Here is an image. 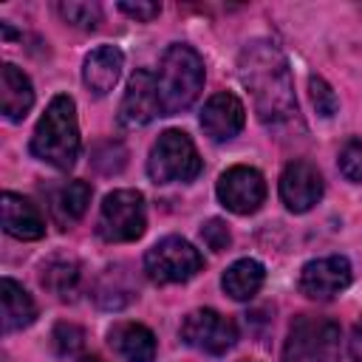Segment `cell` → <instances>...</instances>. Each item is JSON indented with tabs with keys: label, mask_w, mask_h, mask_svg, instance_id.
Masks as SVG:
<instances>
[{
	"label": "cell",
	"mask_w": 362,
	"mask_h": 362,
	"mask_svg": "<svg viewBox=\"0 0 362 362\" xmlns=\"http://www.w3.org/2000/svg\"><path fill=\"white\" fill-rule=\"evenodd\" d=\"M201 238H204V243H206L212 252H223V249L229 246V240H232V235H229V229H226V223H223L221 218H209V221L201 226Z\"/></svg>",
	"instance_id": "cell-27"
},
{
	"label": "cell",
	"mask_w": 362,
	"mask_h": 362,
	"mask_svg": "<svg viewBox=\"0 0 362 362\" xmlns=\"http://www.w3.org/2000/svg\"><path fill=\"white\" fill-rule=\"evenodd\" d=\"M3 229L11 235V238H20V240H37L45 235V221L40 215V209L17 195V192H3Z\"/></svg>",
	"instance_id": "cell-15"
},
{
	"label": "cell",
	"mask_w": 362,
	"mask_h": 362,
	"mask_svg": "<svg viewBox=\"0 0 362 362\" xmlns=\"http://www.w3.org/2000/svg\"><path fill=\"white\" fill-rule=\"evenodd\" d=\"M144 226H147L144 195L139 189H113L110 195H105L99 221H96V232L102 240L127 243L141 238Z\"/></svg>",
	"instance_id": "cell-6"
},
{
	"label": "cell",
	"mask_w": 362,
	"mask_h": 362,
	"mask_svg": "<svg viewBox=\"0 0 362 362\" xmlns=\"http://www.w3.org/2000/svg\"><path fill=\"white\" fill-rule=\"evenodd\" d=\"M119 8H122L127 17L139 20V23H150L153 17L161 14V6H158V3H119Z\"/></svg>",
	"instance_id": "cell-28"
},
{
	"label": "cell",
	"mask_w": 362,
	"mask_h": 362,
	"mask_svg": "<svg viewBox=\"0 0 362 362\" xmlns=\"http://www.w3.org/2000/svg\"><path fill=\"white\" fill-rule=\"evenodd\" d=\"M119 272L122 269H107L105 277H102V283H99V288H96V300L105 308H122L124 303L133 300V288H122L116 283L119 280Z\"/></svg>",
	"instance_id": "cell-23"
},
{
	"label": "cell",
	"mask_w": 362,
	"mask_h": 362,
	"mask_svg": "<svg viewBox=\"0 0 362 362\" xmlns=\"http://www.w3.org/2000/svg\"><path fill=\"white\" fill-rule=\"evenodd\" d=\"M40 283L65 300L79 283V263L71 255H54L40 266Z\"/></svg>",
	"instance_id": "cell-20"
},
{
	"label": "cell",
	"mask_w": 362,
	"mask_h": 362,
	"mask_svg": "<svg viewBox=\"0 0 362 362\" xmlns=\"http://www.w3.org/2000/svg\"><path fill=\"white\" fill-rule=\"evenodd\" d=\"M156 116H164L161 99H158V85L150 71H136L127 82V90L119 105V124L122 127H144Z\"/></svg>",
	"instance_id": "cell-11"
},
{
	"label": "cell",
	"mask_w": 362,
	"mask_h": 362,
	"mask_svg": "<svg viewBox=\"0 0 362 362\" xmlns=\"http://www.w3.org/2000/svg\"><path fill=\"white\" fill-rule=\"evenodd\" d=\"M246 110L235 93H215L201 110V127L212 141H229L243 130Z\"/></svg>",
	"instance_id": "cell-13"
},
{
	"label": "cell",
	"mask_w": 362,
	"mask_h": 362,
	"mask_svg": "<svg viewBox=\"0 0 362 362\" xmlns=\"http://www.w3.org/2000/svg\"><path fill=\"white\" fill-rule=\"evenodd\" d=\"M31 153L57 170H71L76 164L79 127H76V105L71 96L59 93L48 102L45 113L40 116V122L34 127Z\"/></svg>",
	"instance_id": "cell-2"
},
{
	"label": "cell",
	"mask_w": 362,
	"mask_h": 362,
	"mask_svg": "<svg viewBox=\"0 0 362 362\" xmlns=\"http://www.w3.org/2000/svg\"><path fill=\"white\" fill-rule=\"evenodd\" d=\"M110 345L127 362H153L156 359V337L141 322H119L110 331Z\"/></svg>",
	"instance_id": "cell-17"
},
{
	"label": "cell",
	"mask_w": 362,
	"mask_h": 362,
	"mask_svg": "<svg viewBox=\"0 0 362 362\" xmlns=\"http://www.w3.org/2000/svg\"><path fill=\"white\" fill-rule=\"evenodd\" d=\"M88 204H90V187H88L85 181H68V184L59 187L57 195H54V212H57V218H59L62 223L79 221V218L85 215Z\"/></svg>",
	"instance_id": "cell-21"
},
{
	"label": "cell",
	"mask_w": 362,
	"mask_h": 362,
	"mask_svg": "<svg viewBox=\"0 0 362 362\" xmlns=\"http://www.w3.org/2000/svg\"><path fill=\"white\" fill-rule=\"evenodd\" d=\"M201 269H204L201 252L189 240L175 238V235L161 238L144 255V272L158 286H164V283H187Z\"/></svg>",
	"instance_id": "cell-7"
},
{
	"label": "cell",
	"mask_w": 362,
	"mask_h": 362,
	"mask_svg": "<svg viewBox=\"0 0 362 362\" xmlns=\"http://www.w3.org/2000/svg\"><path fill=\"white\" fill-rule=\"evenodd\" d=\"M339 356L342 337L337 322L314 314H303L291 322L283 348V362H339Z\"/></svg>",
	"instance_id": "cell-4"
},
{
	"label": "cell",
	"mask_w": 362,
	"mask_h": 362,
	"mask_svg": "<svg viewBox=\"0 0 362 362\" xmlns=\"http://www.w3.org/2000/svg\"><path fill=\"white\" fill-rule=\"evenodd\" d=\"M263 280H266L263 266H260L257 260H252V257H243V260H235V263L223 272L221 286H223V291H226L232 300H252V297L260 291Z\"/></svg>",
	"instance_id": "cell-19"
},
{
	"label": "cell",
	"mask_w": 362,
	"mask_h": 362,
	"mask_svg": "<svg viewBox=\"0 0 362 362\" xmlns=\"http://www.w3.org/2000/svg\"><path fill=\"white\" fill-rule=\"evenodd\" d=\"M82 339H85V334H82V328H76L74 322H59L57 328H54V348L59 351V354H76L79 348H82Z\"/></svg>",
	"instance_id": "cell-26"
},
{
	"label": "cell",
	"mask_w": 362,
	"mask_h": 362,
	"mask_svg": "<svg viewBox=\"0 0 362 362\" xmlns=\"http://www.w3.org/2000/svg\"><path fill=\"white\" fill-rule=\"evenodd\" d=\"M181 339L195 351L221 356L238 342V328L215 308H195L181 322Z\"/></svg>",
	"instance_id": "cell-8"
},
{
	"label": "cell",
	"mask_w": 362,
	"mask_h": 362,
	"mask_svg": "<svg viewBox=\"0 0 362 362\" xmlns=\"http://www.w3.org/2000/svg\"><path fill=\"white\" fill-rule=\"evenodd\" d=\"M339 173L348 181L362 184V139H351L339 150Z\"/></svg>",
	"instance_id": "cell-25"
},
{
	"label": "cell",
	"mask_w": 362,
	"mask_h": 362,
	"mask_svg": "<svg viewBox=\"0 0 362 362\" xmlns=\"http://www.w3.org/2000/svg\"><path fill=\"white\" fill-rule=\"evenodd\" d=\"M59 17L68 23V25H76L82 31H93L102 20V8L96 3H82V0H68V3H59L57 6Z\"/></svg>",
	"instance_id": "cell-22"
},
{
	"label": "cell",
	"mask_w": 362,
	"mask_h": 362,
	"mask_svg": "<svg viewBox=\"0 0 362 362\" xmlns=\"http://www.w3.org/2000/svg\"><path fill=\"white\" fill-rule=\"evenodd\" d=\"M351 356L354 362H362V320L354 325V334H351Z\"/></svg>",
	"instance_id": "cell-29"
},
{
	"label": "cell",
	"mask_w": 362,
	"mask_h": 362,
	"mask_svg": "<svg viewBox=\"0 0 362 362\" xmlns=\"http://www.w3.org/2000/svg\"><path fill=\"white\" fill-rule=\"evenodd\" d=\"M0 300H3V331H20L28 328L37 317V305L31 294L14 283L11 277H3L0 283Z\"/></svg>",
	"instance_id": "cell-18"
},
{
	"label": "cell",
	"mask_w": 362,
	"mask_h": 362,
	"mask_svg": "<svg viewBox=\"0 0 362 362\" xmlns=\"http://www.w3.org/2000/svg\"><path fill=\"white\" fill-rule=\"evenodd\" d=\"M308 96H311L314 110H317L320 116H325V119H331V116L337 113V107H339L337 93L331 90V85H328L322 76H311V79H308Z\"/></svg>",
	"instance_id": "cell-24"
},
{
	"label": "cell",
	"mask_w": 362,
	"mask_h": 362,
	"mask_svg": "<svg viewBox=\"0 0 362 362\" xmlns=\"http://www.w3.org/2000/svg\"><path fill=\"white\" fill-rule=\"evenodd\" d=\"M122 68H124V54L116 45H99L82 62V82L93 96H105L119 82Z\"/></svg>",
	"instance_id": "cell-14"
},
{
	"label": "cell",
	"mask_w": 362,
	"mask_h": 362,
	"mask_svg": "<svg viewBox=\"0 0 362 362\" xmlns=\"http://www.w3.org/2000/svg\"><path fill=\"white\" fill-rule=\"evenodd\" d=\"M156 85H158V99H161L164 116H175L181 110H187L198 99V93L204 90L201 54L189 45H181V42L170 45L158 62Z\"/></svg>",
	"instance_id": "cell-3"
},
{
	"label": "cell",
	"mask_w": 362,
	"mask_h": 362,
	"mask_svg": "<svg viewBox=\"0 0 362 362\" xmlns=\"http://www.w3.org/2000/svg\"><path fill=\"white\" fill-rule=\"evenodd\" d=\"M280 198L291 212H308L322 198V175L311 161L294 158L280 175Z\"/></svg>",
	"instance_id": "cell-12"
},
{
	"label": "cell",
	"mask_w": 362,
	"mask_h": 362,
	"mask_svg": "<svg viewBox=\"0 0 362 362\" xmlns=\"http://www.w3.org/2000/svg\"><path fill=\"white\" fill-rule=\"evenodd\" d=\"M147 173L156 184L192 181L201 173V156H198L192 139L181 130H164L150 150Z\"/></svg>",
	"instance_id": "cell-5"
},
{
	"label": "cell",
	"mask_w": 362,
	"mask_h": 362,
	"mask_svg": "<svg viewBox=\"0 0 362 362\" xmlns=\"http://www.w3.org/2000/svg\"><path fill=\"white\" fill-rule=\"evenodd\" d=\"M240 82L252 90L257 119L272 130H283L297 116V99L286 57L269 40H252L238 59Z\"/></svg>",
	"instance_id": "cell-1"
},
{
	"label": "cell",
	"mask_w": 362,
	"mask_h": 362,
	"mask_svg": "<svg viewBox=\"0 0 362 362\" xmlns=\"http://www.w3.org/2000/svg\"><path fill=\"white\" fill-rule=\"evenodd\" d=\"M34 105V88L31 79L11 62L0 68V110L6 119L20 122Z\"/></svg>",
	"instance_id": "cell-16"
},
{
	"label": "cell",
	"mask_w": 362,
	"mask_h": 362,
	"mask_svg": "<svg viewBox=\"0 0 362 362\" xmlns=\"http://www.w3.org/2000/svg\"><path fill=\"white\" fill-rule=\"evenodd\" d=\"M351 286V263L342 255L308 260L300 272V291L311 300H334Z\"/></svg>",
	"instance_id": "cell-10"
},
{
	"label": "cell",
	"mask_w": 362,
	"mask_h": 362,
	"mask_svg": "<svg viewBox=\"0 0 362 362\" xmlns=\"http://www.w3.org/2000/svg\"><path fill=\"white\" fill-rule=\"evenodd\" d=\"M79 362H105V359H99V356H82Z\"/></svg>",
	"instance_id": "cell-30"
},
{
	"label": "cell",
	"mask_w": 362,
	"mask_h": 362,
	"mask_svg": "<svg viewBox=\"0 0 362 362\" xmlns=\"http://www.w3.org/2000/svg\"><path fill=\"white\" fill-rule=\"evenodd\" d=\"M218 198L235 215H252L266 201V181L255 167L238 164L218 178Z\"/></svg>",
	"instance_id": "cell-9"
}]
</instances>
